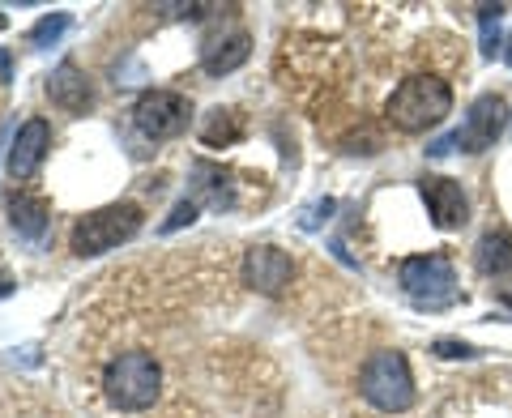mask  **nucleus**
<instances>
[{
	"label": "nucleus",
	"instance_id": "1",
	"mask_svg": "<svg viewBox=\"0 0 512 418\" xmlns=\"http://www.w3.org/2000/svg\"><path fill=\"white\" fill-rule=\"evenodd\" d=\"M448 111H453V90H448V82H440V77H431V73L406 77V82L389 94V103H384V116L402 128V133L436 128Z\"/></svg>",
	"mask_w": 512,
	"mask_h": 418
},
{
	"label": "nucleus",
	"instance_id": "2",
	"mask_svg": "<svg viewBox=\"0 0 512 418\" xmlns=\"http://www.w3.org/2000/svg\"><path fill=\"white\" fill-rule=\"evenodd\" d=\"M103 389L116 410H133V414L150 410L158 393H163V367H158V359L146 355V350H128V355L107 363Z\"/></svg>",
	"mask_w": 512,
	"mask_h": 418
},
{
	"label": "nucleus",
	"instance_id": "3",
	"mask_svg": "<svg viewBox=\"0 0 512 418\" xmlns=\"http://www.w3.org/2000/svg\"><path fill=\"white\" fill-rule=\"evenodd\" d=\"M141 205L133 201H116V205H103L94 214H82L73 222V235H69V248L77 256H103L111 248L128 244L137 231H141Z\"/></svg>",
	"mask_w": 512,
	"mask_h": 418
},
{
	"label": "nucleus",
	"instance_id": "4",
	"mask_svg": "<svg viewBox=\"0 0 512 418\" xmlns=\"http://www.w3.org/2000/svg\"><path fill=\"white\" fill-rule=\"evenodd\" d=\"M359 393L384 414L410 410L414 406V376H410L406 355H397V350H376L359 372Z\"/></svg>",
	"mask_w": 512,
	"mask_h": 418
},
{
	"label": "nucleus",
	"instance_id": "5",
	"mask_svg": "<svg viewBox=\"0 0 512 418\" xmlns=\"http://www.w3.org/2000/svg\"><path fill=\"white\" fill-rule=\"evenodd\" d=\"M397 282H402V291L427 312H440L448 303H457V273L444 252L406 256V261L397 265Z\"/></svg>",
	"mask_w": 512,
	"mask_h": 418
},
{
	"label": "nucleus",
	"instance_id": "6",
	"mask_svg": "<svg viewBox=\"0 0 512 418\" xmlns=\"http://www.w3.org/2000/svg\"><path fill=\"white\" fill-rule=\"evenodd\" d=\"M504 124H508V103L500 99V94H478V99L470 103V111H466V124H461L457 133H448V137H440V141H431L427 154H436V158L453 154V150L483 154V150H491L495 141H500Z\"/></svg>",
	"mask_w": 512,
	"mask_h": 418
},
{
	"label": "nucleus",
	"instance_id": "7",
	"mask_svg": "<svg viewBox=\"0 0 512 418\" xmlns=\"http://www.w3.org/2000/svg\"><path fill=\"white\" fill-rule=\"evenodd\" d=\"M188 116H192V107H188L184 94H175V90H146L137 99V107H133L137 133L150 137V141L180 137L184 128H188Z\"/></svg>",
	"mask_w": 512,
	"mask_h": 418
},
{
	"label": "nucleus",
	"instance_id": "8",
	"mask_svg": "<svg viewBox=\"0 0 512 418\" xmlns=\"http://www.w3.org/2000/svg\"><path fill=\"white\" fill-rule=\"evenodd\" d=\"M295 278V265H291V252H282L274 244H256L248 256H244V282L252 291H261L269 299H278L286 286Z\"/></svg>",
	"mask_w": 512,
	"mask_h": 418
},
{
	"label": "nucleus",
	"instance_id": "9",
	"mask_svg": "<svg viewBox=\"0 0 512 418\" xmlns=\"http://www.w3.org/2000/svg\"><path fill=\"white\" fill-rule=\"evenodd\" d=\"M423 201H427V214L431 222H436L440 231H457L470 222V197L466 188H461L457 180H444V175H427V180L419 184Z\"/></svg>",
	"mask_w": 512,
	"mask_h": 418
},
{
	"label": "nucleus",
	"instance_id": "10",
	"mask_svg": "<svg viewBox=\"0 0 512 418\" xmlns=\"http://www.w3.org/2000/svg\"><path fill=\"white\" fill-rule=\"evenodd\" d=\"M47 150H52V124H47L43 116L26 120L18 128V137H13V146H9V175L13 180H30V175L43 167Z\"/></svg>",
	"mask_w": 512,
	"mask_h": 418
},
{
	"label": "nucleus",
	"instance_id": "11",
	"mask_svg": "<svg viewBox=\"0 0 512 418\" xmlns=\"http://www.w3.org/2000/svg\"><path fill=\"white\" fill-rule=\"evenodd\" d=\"M47 99H52L56 107L64 111H86L94 103V90H90V77L77 69L73 60H64L60 69L47 77Z\"/></svg>",
	"mask_w": 512,
	"mask_h": 418
},
{
	"label": "nucleus",
	"instance_id": "12",
	"mask_svg": "<svg viewBox=\"0 0 512 418\" xmlns=\"http://www.w3.org/2000/svg\"><path fill=\"white\" fill-rule=\"evenodd\" d=\"M248 56H252L248 30H235V35H227V39H205V47H201V69L222 77V73H235Z\"/></svg>",
	"mask_w": 512,
	"mask_h": 418
},
{
	"label": "nucleus",
	"instance_id": "13",
	"mask_svg": "<svg viewBox=\"0 0 512 418\" xmlns=\"http://www.w3.org/2000/svg\"><path fill=\"white\" fill-rule=\"evenodd\" d=\"M244 133H248V120H244V111H235V107H214L210 116L201 120V141L214 150L235 146Z\"/></svg>",
	"mask_w": 512,
	"mask_h": 418
},
{
	"label": "nucleus",
	"instance_id": "14",
	"mask_svg": "<svg viewBox=\"0 0 512 418\" xmlns=\"http://www.w3.org/2000/svg\"><path fill=\"white\" fill-rule=\"evenodd\" d=\"M9 222H13V231H18L22 239L39 244V239L47 235V201H43V197H26V192H18V197L9 201Z\"/></svg>",
	"mask_w": 512,
	"mask_h": 418
},
{
	"label": "nucleus",
	"instance_id": "15",
	"mask_svg": "<svg viewBox=\"0 0 512 418\" xmlns=\"http://www.w3.org/2000/svg\"><path fill=\"white\" fill-rule=\"evenodd\" d=\"M474 265H478V273H487V278L508 273L512 269V235L508 231H487L483 239H478Z\"/></svg>",
	"mask_w": 512,
	"mask_h": 418
},
{
	"label": "nucleus",
	"instance_id": "16",
	"mask_svg": "<svg viewBox=\"0 0 512 418\" xmlns=\"http://www.w3.org/2000/svg\"><path fill=\"white\" fill-rule=\"evenodd\" d=\"M500 22H504V5H483L478 9V26H483V56H495V47H500Z\"/></svg>",
	"mask_w": 512,
	"mask_h": 418
},
{
	"label": "nucleus",
	"instance_id": "17",
	"mask_svg": "<svg viewBox=\"0 0 512 418\" xmlns=\"http://www.w3.org/2000/svg\"><path fill=\"white\" fill-rule=\"evenodd\" d=\"M64 26H69V13H52V18H43L30 30V43H52L56 35H64Z\"/></svg>",
	"mask_w": 512,
	"mask_h": 418
},
{
	"label": "nucleus",
	"instance_id": "18",
	"mask_svg": "<svg viewBox=\"0 0 512 418\" xmlns=\"http://www.w3.org/2000/svg\"><path fill=\"white\" fill-rule=\"evenodd\" d=\"M188 222H197V201H180L171 209V218L163 222V231H180V227H188Z\"/></svg>",
	"mask_w": 512,
	"mask_h": 418
},
{
	"label": "nucleus",
	"instance_id": "19",
	"mask_svg": "<svg viewBox=\"0 0 512 418\" xmlns=\"http://www.w3.org/2000/svg\"><path fill=\"white\" fill-rule=\"evenodd\" d=\"M436 355L440 359H478V350L470 342H448V337H440L436 342Z\"/></svg>",
	"mask_w": 512,
	"mask_h": 418
},
{
	"label": "nucleus",
	"instance_id": "20",
	"mask_svg": "<svg viewBox=\"0 0 512 418\" xmlns=\"http://www.w3.org/2000/svg\"><path fill=\"white\" fill-rule=\"evenodd\" d=\"M9 295H13V278H9L5 269H0V299H9Z\"/></svg>",
	"mask_w": 512,
	"mask_h": 418
},
{
	"label": "nucleus",
	"instance_id": "21",
	"mask_svg": "<svg viewBox=\"0 0 512 418\" xmlns=\"http://www.w3.org/2000/svg\"><path fill=\"white\" fill-rule=\"evenodd\" d=\"M504 303H508V308H512V286H504Z\"/></svg>",
	"mask_w": 512,
	"mask_h": 418
},
{
	"label": "nucleus",
	"instance_id": "22",
	"mask_svg": "<svg viewBox=\"0 0 512 418\" xmlns=\"http://www.w3.org/2000/svg\"><path fill=\"white\" fill-rule=\"evenodd\" d=\"M504 60H508V64H512V39H508V52H504Z\"/></svg>",
	"mask_w": 512,
	"mask_h": 418
},
{
	"label": "nucleus",
	"instance_id": "23",
	"mask_svg": "<svg viewBox=\"0 0 512 418\" xmlns=\"http://www.w3.org/2000/svg\"><path fill=\"white\" fill-rule=\"evenodd\" d=\"M9 26V18H5V13H0V30H5Z\"/></svg>",
	"mask_w": 512,
	"mask_h": 418
}]
</instances>
